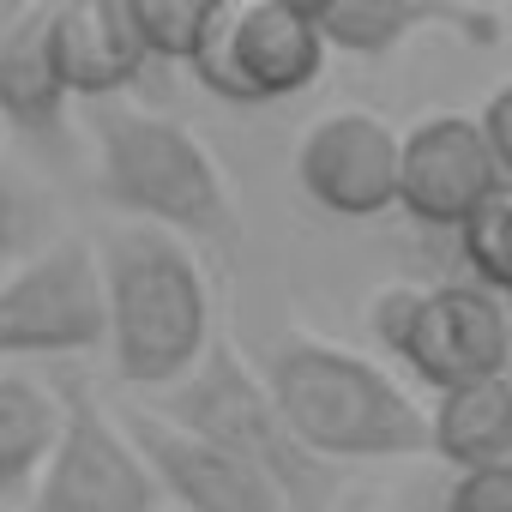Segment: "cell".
<instances>
[{
    "label": "cell",
    "mask_w": 512,
    "mask_h": 512,
    "mask_svg": "<svg viewBox=\"0 0 512 512\" xmlns=\"http://www.w3.org/2000/svg\"><path fill=\"white\" fill-rule=\"evenodd\" d=\"M103 314H109V368L145 404L175 392L217 350V296L199 266V247L121 223L97 241Z\"/></svg>",
    "instance_id": "1"
},
{
    "label": "cell",
    "mask_w": 512,
    "mask_h": 512,
    "mask_svg": "<svg viewBox=\"0 0 512 512\" xmlns=\"http://www.w3.org/2000/svg\"><path fill=\"white\" fill-rule=\"evenodd\" d=\"M290 434L320 464H398L428 458V404L398 368L314 332H290L260 362Z\"/></svg>",
    "instance_id": "2"
},
{
    "label": "cell",
    "mask_w": 512,
    "mask_h": 512,
    "mask_svg": "<svg viewBox=\"0 0 512 512\" xmlns=\"http://www.w3.org/2000/svg\"><path fill=\"white\" fill-rule=\"evenodd\" d=\"M91 151H97V193L139 229H163L187 247L235 241V193L217 151L175 115L145 103H103L91 109Z\"/></svg>",
    "instance_id": "3"
},
{
    "label": "cell",
    "mask_w": 512,
    "mask_h": 512,
    "mask_svg": "<svg viewBox=\"0 0 512 512\" xmlns=\"http://www.w3.org/2000/svg\"><path fill=\"white\" fill-rule=\"evenodd\" d=\"M151 410H163L175 428L223 446L235 464H247L253 476H260L284 512H326L332 494H338V470L320 464L284 422L260 362H247L229 338H217V350L163 398H151Z\"/></svg>",
    "instance_id": "4"
},
{
    "label": "cell",
    "mask_w": 512,
    "mask_h": 512,
    "mask_svg": "<svg viewBox=\"0 0 512 512\" xmlns=\"http://www.w3.org/2000/svg\"><path fill=\"white\" fill-rule=\"evenodd\" d=\"M368 338L398 362V380L428 386L434 398L512 374V308L464 278L374 290Z\"/></svg>",
    "instance_id": "5"
},
{
    "label": "cell",
    "mask_w": 512,
    "mask_h": 512,
    "mask_svg": "<svg viewBox=\"0 0 512 512\" xmlns=\"http://www.w3.org/2000/svg\"><path fill=\"white\" fill-rule=\"evenodd\" d=\"M332 43L314 19V0H205L193 85L229 109H278L320 85Z\"/></svg>",
    "instance_id": "6"
},
{
    "label": "cell",
    "mask_w": 512,
    "mask_h": 512,
    "mask_svg": "<svg viewBox=\"0 0 512 512\" xmlns=\"http://www.w3.org/2000/svg\"><path fill=\"white\" fill-rule=\"evenodd\" d=\"M109 344L103 266L79 235L43 241L0 278V368L13 362H67Z\"/></svg>",
    "instance_id": "7"
},
{
    "label": "cell",
    "mask_w": 512,
    "mask_h": 512,
    "mask_svg": "<svg viewBox=\"0 0 512 512\" xmlns=\"http://www.w3.org/2000/svg\"><path fill=\"white\" fill-rule=\"evenodd\" d=\"M61 392H67V428L25 512H169L121 416L79 380H61Z\"/></svg>",
    "instance_id": "8"
},
{
    "label": "cell",
    "mask_w": 512,
    "mask_h": 512,
    "mask_svg": "<svg viewBox=\"0 0 512 512\" xmlns=\"http://www.w3.org/2000/svg\"><path fill=\"white\" fill-rule=\"evenodd\" d=\"M296 193L338 223L398 211V127L374 109H326L302 127L290 157Z\"/></svg>",
    "instance_id": "9"
},
{
    "label": "cell",
    "mask_w": 512,
    "mask_h": 512,
    "mask_svg": "<svg viewBox=\"0 0 512 512\" xmlns=\"http://www.w3.org/2000/svg\"><path fill=\"white\" fill-rule=\"evenodd\" d=\"M494 187H500V169H494V151L476 115L434 109L398 127V211L416 229L458 235Z\"/></svg>",
    "instance_id": "10"
},
{
    "label": "cell",
    "mask_w": 512,
    "mask_h": 512,
    "mask_svg": "<svg viewBox=\"0 0 512 512\" xmlns=\"http://www.w3.org/2000/svg\"><path fill=\"white\" fill-rule=\"evenodd\" d=\"M127 440L139 446L151 482L163 488V506L169 512H284V500L253 476L247 464H235L223 446L175 428L163 410L151 404H127L115 410Z\"/></svg>",
    "instance_id": "11"
},
{
    "label": "cell",
    "mask_w": 512,
    "mask_h": 512,
    "mask_svg": "<svg viewBox=\"0 0 512 512\" xmlns=\"http://www.w3.org/2000/svg\"><path fill=\"white\" fill-rule=\"evenodd\" d=\"M49 61L67 97L91 109L127 103L151 79L127 0H61V7H49Z\"/></svg>",
    "instance_id": "12"
},
{
    "label": "cell",
    "mask_w": 512,
    "mask_h": 512,
    "mask_svg": "<svg viewBox=\"0 0 512 512\" xmlns=\"http://www.w3.org/2000/svg\"><path fill=\"white\" fill-rule=\"evenodd\" d=\"M314 19H320L332 55H350V61H386V55L410 49L416 37L488 43L500 31L494 13L458 7V0H314Z\"/></svg>",
    "instance_id": "13"
},
{
    "label": "cell",
    "mask_w": 512,
    "mask_h": 512,
    "mask_svg": "<svg viewBox=\"0 0 512 512\" xmlns=\"http://www.w3.org/2000/svg\"><path fill=\"white\" fill-rule=\"evenodd\" d=\"M0 121L37 151H67L73 139V97L49 61V7H19L0 37Z\"/></svg>",
    "instance_id": "14"
},
{
    "label": "cell",
    "mask_w": 512,
    "mask_h": 512,
    "mask_svg": "<svg viewBox=\"0 0 512 512\" xmlns=\"http://www.w3.org/2000/svg\"><path fill=\"white\" fill-rule=\"evenodd\" d=\"M61 428H67L61 386H43L25 368H0V506L25 512L37 476L55 458Z\"/></svg>",
    "instance_id": "15"
},
{
    "label": "cell",
    "mask_w": 512,
    "mask_h": 512,
    "mask_svg": "<svg viewBox=\"0 0 512 512\" xmlns=\"http://www.w3.org/2000/svg\"><path fill=\"white\" fill-rule=\"evenodd\" d=\"M428 458H440L452 476L512 464V374L440 392L428 404Z\"/></svg>",
    "instance_id": "16"
},
{
    "label": "cell",
    "mask_w": 512,
    "mask_h": 512,
    "mask_svg": "<svg viewBox=\"0 0 512 512\" xmlns=\"http://www.w3.org/2000/svg\"><path fill=\"white\" fill-rule=\"evenodd\" d=\"M452 241H458L464 284H476V290H488L494 302L512 308V181H500V187L470 211V223H464Z\"/></svg>",
    "instance_id": "17"
},
{
    "label": "cell",
    "mask_w": 512,
    "mask_h": 512,
    "mask_svg": "<svg viewBox=\"0 0 512 512\" xmlns=\"http://www.w3.org/2000/svg\"><path fill=\"white\" fill-rule=\"evenodd\" d=\"M133 13V31L145 43V61L151 73L157 67H181L193 61V43H199V19H205V0H127Z\"/></svg>",
    "instance_id": "18"
},
{
    "label": "cell",
    "mask_w": 512,
    "mask_h": 512,
    "mask_svg": "<svg viewBox=\"0 0 512 512\" xmlns=\"http://www.w3.org/2000/svg\"><path fill=\"white\" fill-rule=\"evenodd\" d=\"M440 512H512V464L452 476L440 494Z\"/></svg>",
    "instance_id": "19"
},
{
    "label": "cell",
    "mask_w": 512,
    "mask_h": 512,
    "mask_svg": "<svg viewBox=\"0 0 512 512\" xmlns=\"http://www.w3.org/2000/svg\"><path fill=\"white\" fill-rule=\"evenodd\" d=\"M482 139H488V151H494V169H500V181H512V79H500L494 91H488V103H482Z\"/></svg>",
    "instance_id": "20"
},
{
    "label": "cell",
    "mask_w": 512,
    "mask_h": 512,
    "mask_svg": "<svg viewBox=\"0 0 512 512\" xmlns=\"http://www.w3.org/2000/svg\"><path fill=\"white\" fill-rule=\"evenodd\" d=\"M25 241H31V205L7 175H0V253H19Z\"/></svg>",
    "instance_id": "21"
},
{
    "label": "cell",
    "mask_w": 512,
    "mask_h": 512,
    "mask_svg": "<svg viewBox=\"0 0 512 512\" xmlns=\"http://www.w3.org/2000/svg\"><path fill=\"white\" fill-rule=\"evenodd\" d=\"M19 19V7H13V0H0V37H7V25Z\"/></svg>",
    "instance_id": "22"
},
{
    "label": "cell",
    "mask_w": 512,
    "mask_h": 512,
    "mask_svg": "<svg viewBox=\"0 0 512 512\" xmlns=\"http://www.w3.org/2000/svg\"><path fill=\"white\" fill-rule=\"evenodd\" d=\"M0 139H7V121H0Z\"/></svg>",
    "instance_id": "23"
},
{
    "label": "cell",
    "mask_w": 512,
    "mask_h": 512,
    "mask_svg": "<svg viewBox=\"0 0 512 512\" xmlns=\"http://www.w3.org/2000/svg\"><path fill=\"white\" fill-rule=\"evenodd\" d=\"M0 512H13V506H0Z\"/></svg>",
    "instance_id": "24"
}]
</instances>
